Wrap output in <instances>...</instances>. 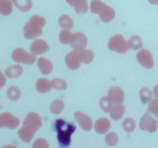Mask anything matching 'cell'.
<instances>
[{
  "mask_svg": "<svg viewBox=\"0 0 158 148\" xmlns=\"http://www.w3.org/2000/svg\"><path fill=\"white\" fill-rule=\"evenodd\" d=\"M57 138L62 146H69L71 141V135L76 130V126L66 123L63 120H57L56 122Z\"/></svg>",
  "mask_w": 158,
  "mask_h": 148,
  "instance_id": "obj_1",
  "label": "cell"
},
{
  "mask_svg": "<svg viewBox=\"0 0 158 148\" xmlns=\"http://www.w3.org/2000/svg\"><path fill=\"white\" fill-rule=\"evenodd\" d=\"M46 24V20L40 15H34L25 26V36L27 39H34L43 33L42 27Z\"/></svg>",
  "mask_w": 158,
  "mask_h": 148,
  "instance_id": "obj_2",
  "label": "cell"
},
{
  "mask_svg": "<svg viewBox=\"0 0 158 148\" xmlns=\"http://www.w3.org/2000/svg\"><path fill=\"white\" fill-rule=\"evenodd\" d=\"M108 48L119 53H125L130 49L129 43L121 35H115L109 40Z\"/></svg>",
  "mask_w": 158,
  "mask_h": 148,
  "instance_id": "obj_3",
  "label": "cell"
},
{
  "mask_svg": "<svg viewBox=\"0 0 158 148\" xmlns=\"http://www.w3.org/2000/svg\"><path fill=\"white\" fill-rule=\"evenodd\" d=\"M140 127L143 130L154 133L157 130L158 122L151 117L149 113L147 112L140 119Z\"/></svg>",
  "mask_w": 158,
  "mask_h": 148,
  "instance_id": "obj_4",
  "label": "cell"
},
{
  "mask_svg": "<svg viewBox=\"0 0 158 148\" xmlns=\"http://www.w3.org/2000/svg\"><path fill=\"white\" fill-rule=\"evenodd\" d=\"M137 58L139 63L141 64L143 67L151 69L154 66V59L152 54L147 49H141L137 54Z\"/></svg>",
  "mask_w": 158,
  "mask_h": 148,
  "instance_id": "obj_5",
  "label": "cell"
},
{
  "mask_svg": "<svg viewBox=\"0 0 158 148\" xmlns=\"http://www.w3.org/2000/svg\"><path fill=\"white\" fill-rule=\"evenodd\" d=\"M13 57L16 62H21L28 65L33 64L35 62V57L33 55H30L21 49H17L14 52Z\"/></svg>",
  "mask_w": 158,
  "mask_h": 148,
  "instance_id": "obj_6",
  "label": "cell"
},
{
  "mask_svg": "<svg viewBox=\"0 0 158 148\" xmlns=\"http://www.w3.org/2000/svg\"><path fill=\"white\" fill-rule=\"evenodd\" d=\"M108 97L114 104H121L124 100V93L121 88L119 86H114L110 89Z\"/></svg>",
  "mask_w": 158,
  "mask_h": 148,
  "instance_id": "obj_7",
  "label": "cell"
},
{
  "mask_svg": "<svg viewBox=\"0 0 158 148\" xmlns=\"http://www.w3.org/2000/svg\"><path fill=\"white\" fill-rule=\"evenodd\" d=\"M23 125L25 126L32 128V129L35 130L36 131L37 130H39L41 127L43 123H42L41 118H40V117L38 114L35 113H29L27 116Z\"/></svg>",
  "mask_w": 158,
  "mask_h": 148,
  "instance_id": "obj_8",
  "label": "cell"
},
{
  "mask_svg": "<svg viewBox=\"0 0 158 148\" xmlns=\"http://www.w3.org/2000/svg\"><path fill=\"white\" fill-rule=\"evenodd\" d=\"M65 62H66V64L67 65L68 67L71 69H73V70L78 69L82 63L78 52L75 50L66 55V58H65Z\"/></svg>",
  "mask_w": 158,
  "mask_h": 148,
  "instance_id": "obj_9",
  "label": "cell"
},
{
  "mask_svg": "<svg viewBox=\"0 0 158 148\" xmlns=\"http://www.w3.org/2000/svg\"><path fill=\"white\" fill-rule=\"evenodd\" d=\"M74 117H75L76 120L79 123L80 126L82 127V129L86 131H89L92 129V120L89 118V116L86 115L83 113L76 112L74 114Z\"/></svg>",
  "mask_w": 158,
  "mask_h": 148,
  "instance_id": "obj_10",
  "label": "cell"
},
{
  "mask_svg": "<svg viewBox=\"0 0 158 148\" xmlns=\"http://www.w3.org/2000/svg\"><path fill=\"white\" fill-rule=\"evenodd\" d=\"M74 34H75V36H74L73 42L71 44V46L74 50L79 52L86 48L87 45V39L86 35L82 32H76Z\"/></svg>",
  "mask_w": 158,
  "mask_h": 148,
  "instance_id": "obj_11",
  "label": "cell"
},
{
  "mask_svg": "<svg viewBox=\"0 0 158 148\" xmlns=\"http://www.w3.org/2000/svg\"><path fill=\"white\" fill-rule=\"evenodd\" d=\"M49 50V46L44 40L37 39L31 45V52L33 55H40Z\"/></svg>",
  "mask_w": 158,
  "mask_h": 148,
  "instance_id": "obj_12",
  "label": "cell"
},
{
  "mask_svg": "<svg viewBox=\"0 0 158 148\" xmlns=\"http://www.w3.org/2000/svg\"><path fill=\"white\" fill-rule=\"evenodd\" d=\"M77 13H86L88 11L87 2L86 0H66Z\"/></svg>",
  "mask_w": 158,
  "mask_h": 148,
  "instance_id": "obj_13",
  "label": "cell"
},
{
  "mask_svg": "<svg viewBox=\"0 0 158 148\" xmlns=\"http://www.w3.org/2000/svg\"><path fill=\"white\" fill-rule=\"evenodd\" d=\"M110 127V122L106 118H100L95 123V130L98 134H104L109 130Z\"/></svg>",
  "mask_w": 158,
  "mask_h": 148,
  "instance_id": "obj_14",
  "label": "cell"
},
{
  "mask_svg": "<svg viewBox=\"0 0 158 148\" xmlns=\"http://www.w3.org/2000/svg\"><path fill=\"white\" fill-rule=\"evenodd\" d=\"M125 107L121 104H115L114 106H111L110 109V114L113 120H118L121 119L123 114L125 113Z\"/></svg>",
  "mask_w": 158,
  "mask_h": 148,
  "instance_id": "obj_15",
  "label": "cell"
},
{
  "mask_svg": "<svg viewBox=\"0 0 158 148\" xmlns=\"http://www.w3.org/2000/svg\"><path fill=\"white\" fill-rule=\"evenodd\" d=\"M38 66L40 68V72L43 74L47 75L52 71V64L49 60L45 58L38 59Z\"/></svg>",
  "mask_w": 158,
  "mask_h": 148,
  "instance_id": "obj_16",
  "label": "cell"
},
{
  "mask_svg": "<svg viewBox=\"0 0 158 148\" xmlns=\"http://www.w3.org/2000/svg\"><path fill=\"white\" fill-rule=\"evenodd\" d=\"M99 15H100V18L102 21L104 23H109L114 19V16H115V12L112 8L106 6L103 8V10L99 13Z\"/></svg>",
  "mask_w": 158,
  "mask_h": 148,
  "instance_id": "obj_17",
  "label": "cell"
},
{
  "mask_svg": "<svg viewBox=\"0 0 158 148\" xmlns=\"http://www.w3.org/2000/svg\"><path fill=\"white\" fill-rule=\"evenodd\" d=\"M52 86V83H50L46 79H40L36 82V84H35L36 89L40 92H42V93L49 92Z\"/></svg>",
  "mask_w": 158,
  "mask_h": 148,
  "instance_id": "obj_18",
  "label": "cell"
},
{
  "mask_svg": "<svg viewBox=\"0 0 158 148\" xmlns=\"http://www.w3.org/2000/svg\"><path fill=\"white\" fill-rule=\"evenodd\" d=\"M75 34L72 33L69 29H64L60 33V41L63 44H72Z\"/></svg>",
  "mask_w": 158,
  "mask_h": 148,
  "instance_id": "obj_19",
  "label": "cell"
},
{
  "mask_svg": "<svg viewBox=\"0 0 158 148\" xmlns=\"http://www.w3.org/2000/svg\"><path fill=\"white\" fill-rule=\"evenodd\" d=\"M35 130L28 126H25V128H22L19 130V136L25 142H29L34 137Z\"/></svg>",
  "mask_w": 158,
  "mask_h": 148,
  "instance_id": "obj_20",
  "label": "cell"
},
{
  "mask_svg": "<svg viewBox=\"0 0 158 148\" xmlns=\"http://www.w3.org/2000/svg\"><path fill=\"white\" fill-rule=\"evenodd\" d=\"M78 53L82 63H86V64H89V63H92L94 59V52L90 50L82 49V50L79 51Z\"/></svg>",
  "mask_w": 158,
  "mask_h": 148,
  "instance_id": "obj_21",
  "label": "cell"
},
{
  "mask_svg": "<svg viewBox=\"0 0 158 148\" xmlns=\"http://www.w3.org/2000/svg\"><path fill=\"white\" fill-rule=\"evenodd\" d=\"M59 24L60 27L63 29H69L73 26V21L68 15H63L59 19Z\"/></svg>",
  "mask_w": 158,
  "mask_h": 148,
  "instance_id": "obj_22",
  "label": "cell"
},
{
  "mask_svg": "<svg viewBox=\"0 0 158 148\" xmlns=\"http://www.w3.org/2000/svg\"><path fill=\"white\" fill-rule=\"evenodd\" d=\"M64 109V103L60 100L52 102L50 105V110L54 114H60Z\"/></svg>",
  "mask_w": 158,
  "mask_h": 148,
  "instance_id": "obj_23",
  "label": "cell"
},
{
  "mask_svg": "<svg viewBox=\"0 0 158 148\" xmlns=\"http://www.w3.org/2000/svg\"><path fill=\"white\" fill-rule=\"evenodd\" d=\"M128 43H129L130 48L134 49V50L140 49L143 46V43H142L141 39L139 36H137V35H134V36L131 37L129 41H128Z\"/></svg>",
  "mask_w": 158,
  "mask_h": 148,
  "instance_id": "obj_24",
  "label": "cell"
},
{
  "mask_svg": "<svg viewBox=\"0 0 158 148\" xmlns=\"http://www.w3.org/2000/svg\"><path fill=\"white\" fill-rule=\"evenodd\" d=\"M17 8L22 11H28L32 7L31 0H13Z\"/></svg>",
  "mask_w": 158,
  "mask_h": 148,
  "instance_id": "obj_25",
  "label": "cell"
},
{
  "mask_svg": "<svg viewBox=\"0 0 158 148\" xmlns=\"http://www.w3.org/2000/svg\"><path fill=\"white\" fill-rule=\"evenodd\" d=\"M105 6H106V5L102 2L101 1H100V0H94L91 2V11L94 13L99 14L103 10Z\"/></svg>",
  "mask_w": 158,
  "mask_h": 148,
  "instance_id": "obj_26",
  "label": "cell"
},
{
  "mask_svg": "<svg viewBox=\"0 0 158 148\" xmlns=\"http://www.w3.org/2000/svg\"><path fill=\"white\" fill-rule=\"evenodd\" d=\"M140 100L143 103L149 102L152 99V92L148 88H143L140 91Z\"/></svg>",
  "mask_w": 158,
  "mask_h": 148,
  "instance_id": "obj_27",
  "label": "cell"
},
{
  "mask_svg": "<svg viewBox=\"0 0 158 148\" xmlns=\"http://www.w3.org/2000/svg\"><path fill=\"white\" fill-rule=\"evenodd\" d=\"M135 121L132 118L125 119L123 123V128L127 132H132L135 129Z\"/></svg>",
  "mask_w": 158,
  "mask_h": 148,
  "instance_id": "obj_28",
  "label": "cell"
},
{
  "mask_svg": "<svg viewBox=\"0 0 158 148\" xmlns=\"http://www.w3.org/2000/svg\"><path fill=\"white\" fill-rule=\"evenodd\" d=\"M112 102L110 100L109 97H103L101 98L100 101V106L102 109V110L104 112H108L110 109L111 106H112Z\"/></svg>",
  "mask_w": 158,
  "mask_h": 148,
  "instance_id": "obj_29",
  "label": "cell"
},
{
  "mask_svg": "<svg viewBox=\"0 0 158 148\" xmlns=\"http://www.w3.org/2000/svg\"><path fill=\"white\" fill-rule=\"evenodd\" d=\"M52 86L58 90H63L67 87V83L66 81L61 79H54L52 81Z\"/></svg>",
  "mask_w": 158,
  "mask_h": 148,
  "instance_id": "obj_30",
  "label": "cell"
},
{
  "mask_svg": "<svg viewBox=\"0 0 158 148\" xmlns=\"http://www.w3.org/2000/svg\"><path fill=\"white\" fill-rule=\"evenodd\" d=\"M106 144L109 146H115L118 142V136L115 134V133H110L106 136Z\"/></svg>",
  "mask_w": 158,
  "mask_h": 148,
  "instance_id": "obj_31",
  "label": "cell"
},
{
  "mask_svg": "<svg viewBox=\"0 0 158 148\" xmlns=\"http://www.w3.org/2000/svg\"><path fill=\"white\" fill-rule=\"evenodd\" d=\"M148 110L158 117V100L154 99L150 102L149 105H148Z\"/></svg>",
  "mask_w": 158,
  "mask_h": 148,
  "instance_id": "obj_32",
  "label": "cell"
},
{
  "mask_svg": "<svg viewBox=\"0 0 158 148\" xmlns=\"http://www.w3.org/2000/svg\"><path fill=\"white\" fill-rule=\"evenodd\" d=\"M22 72H23V68H22V66H12V67H11L9 70V76L13 77L19 76Z\"/></svg>",
  "mask_w": 158,
  "mask_h": 148,
  "instance_id": "obj_33",
  "label": "cell"
},
{
  "mask_svg": "<svg viewBox=\"0 0 158 148\" xmlns=\"http://www.w3.org/2000/svg\"><path fill=\"white\" fill-rule=\"evenodd\" d=\"M33 147H49V143L45 139H37L33 143Z\"/></svg>",
  "mask_w": 158,
  "mask_h": 148,
  "instance_id": "obj_34",
  "label": "cell"
},
{
  "mask_svg": "<svg viewBox=\"0 0 158 148\" xmlns=\"http://www.w3.org/2000/svg\"><path fill=\"white\" fill-rule=\"evenodd\" d=\"M154 94L156 97V98L158 99V85L154 86Z\"/></svg>",
  "mask_w": 158,
  "mask_h": 148,
  "instance_id": "obj_35",
  "label": "cell"
},
{
  "mask_svg": "<svg viewBox=\"0 0 158 148\" xmlns=\"http://www.w3.org/2000/svg\"><path fill=\"white\" fill-rule=\"evenodd\" d=\"M148 1H149L151 3H152V4H154V5L158 4V0H148Z\"/></svg>",
  "mask_w": 158,
  "mask_h": 148,
  "instance_id": "obj_36",
  "label": "cell"
}]
</instances>
